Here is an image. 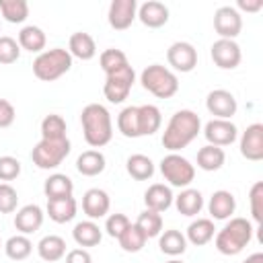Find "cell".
I'll use <instances>...</instances> for the list:
<instances>
[{"instance_id":"cell-1","label":"cell","mask_w":263,"mask_h":263,"mask_svg":"<svg viewBox=\"0 0 263 263\" xmlns=\"http://www.w3.org/2000/svg\"><path fill=\"white\" fill-rule=\"evenodd\" d=\"M199 132H201L199 115L191 109H181L168 119L164 134H162V146L168 152H179L187 148L197 138Z\"/></svg>"},{"instance_id":"cell-2","label":"cell","mask_w":263,"mask_h":263,"mask_svg":"<svg viewBox=\"0 0 263 263\" xmlns=\"http://www.w3.org/2000/svg\"><path fill=\"white\" fill-rule=\"evenodd\" d=\"M80 123H82V134H84V140L88 146L101 148L111 142L113 121H111V113L107 111L105 105H101V103L86 105L80 113Z\"/></svg>"},{"instance_id":"cell-3","label":"cell","mask_w":263,"mask_h":263,"mask_svg":"<svg viewBox=\"0 0 263 263\" xmlns=\"http://www.w3.org/2000/svg\"><path fill=\"white\" fill-rule=\"evenodd\" d=\"M253 238V224L247 218H230V222L216 234V251L222 255H238Z\"/></svg>"},{"instance_id":"cell-4","label":"cell","mask_w":263,"mask_h":263,"mask_svg":"<svg viewBox=\"0 0 263 263\" xmlns=\"http://www.w3.org/2000/svg\"><path fill=\"white\" fill-rule=\"evenodd\" d=\"M72 68V55L64 47H53L41 51L33 60V74L43 82H53L62 78Z\"/></svg>"},{"instance_id":"cell-5","label":"cell","mask_w":263,"mask_h":263,"mask_svg":"<svg viewBox=\"0 0 263 263\" xmlns=\"http://www.w3.org/2000/svg\"><path fill=\"white\" fill-rule=\"evenodd\" d=\"M140 82L142 86L152 92L158 99H171L177 95L179 90V78L175 72H171L166 66L160 64H150L142 70L140 74Z\"/></svg>"},{"instance_id":"cell-6","label":"cell","mask_w":263,"mask_h":263,"mask_svg":"<svg viewBox=\"0 0 263 263\" xmlns=\"http://www.w3.org/2000/svg\"><path fill=\"white\" fill-rule=\"evenodd\" d=\"M70 150H72V146H70L68 138H62V140H43L41 138V142H37L31 152V160L37 168H43V171L58 168L66 160Z\"/></svg>"},{"instance_id":"cell-7","label":"cell","mask_w":263,"mask_h":263,"mask_svg":"<svg viewBox=\"0 0 263 263\" xmlns=\"http://www.w3.org/2000/svg\"><path fill=\"white\" fill-rule=\"evenodd\" d=\"M160 173L168 181L171 187H189L191 181L195 179V166L181 154L168 152L160 160Z\"/></svg>"},{"instance_id":"cell-8","label":"cell","mask_w":263,"mask_h":263,"mask_svg":"<svg viewBox=\"0 0 263 263\" xmlns=\"http://www.w3.org/2000/svg\"><path fill=\"white\" fill-rule=\"evenodd\" d=\"M136 82V72L132 66H125L113 74H107L105 78V86H103V92H105V99L109 103H123L132 90Z\"/></svg>"},{"instance_id":"cell-9","label":"cell","mask_w":263,"mask_h":263,"mask_svg":"<svg viewBox=\"0 0 263 263\" xmlns=\"http://www.w3.org/2000/svg\"><path fill=\"white\" fill-rule=\"evenodd\" d=\"M214 29L220 39H236L242 31V16L234 6H220L214 12Z\"/></svg>"},{"instance_id":"cell-10","label":"cell","mask_w":263,"mask_h":263,"mask_svg":"<svg viewBox=\"0 0 263 263\" xmlns=\"http://www.w3.org/2000/svg\"><path fill=\"white\" fill-rule=\"evenodd\" d=\"M210 55L214 60V64L220 68V70H234L240 60H242V51H240V45L232 39H218L212 43L210 47Z\"/></svg>"},{"instance_id":"cell-11","label":"cell","mask_w":263,"mask_h":263,"mask_svg":"<svg viewBox=\"0 0 263 263\" xmlns=\"http://www.w3.org/2000/svg\"><path fill=\"white\" fill-rule=\"evenodd\" d=\"M138 18V2L136 0H113L109 4L107 21L111 29L125 31L132 27V23Z\"/></svg>"},{"instance_id":"cell-12","label":"cell","mask_w":263,"mask_h":263,"mask_svg":"<svg viewBox=\"0 0 263 263\" xmlns=\"http://www.w3.org/2000/svg\"><path fill=\"white\" fill-rule=\"evenodd\" d=\"M168 66L177 72H191L197 66V49L189 41H175L166 49Z\"/></svg>"},{"instance_id":"cell-13","label":"cell","mask_w":263,"mask_h":263,"mask_svg":"<svg viewBox=\"0 0 263 263\" xmlns=\"http://www.w3.org/2000/svg\"><path fill=\"white\" fill-rule=\"evenodd\" d=\"M203 136L212 146H230L238 138V129L230 119H210L203 127Z\"/></svg>"},{"instance_id":"cell-14","label":"cell","mask_w":263,"mask_h":263,"mask_svg":"<svg viewBox=\"0 0 263 263\" xmlns=\"http://www.w3.org/2000/svg\"><path fill=\"white\" fill-rule=\"evenodd\" d=\"M205 109L214 115V119H232V115L236 113L238 105H236V99H234V95L230 90L216 88V90L208 92Z\"/></svg>"},{"instance_id":"cell-15","label":"cell","mask_w":263,"mask_h":263,"mask_svg":"<svg viewBox=\"0 0 263 263\" xmlns=\"http://www.w3.org/2000/svg\"><path fill=\"white\" fill-rule=\"evenodd\" d=\"M240 154L251 160H263V123H251L240 136Z\"/></svg>"},{"instance_id":"cell-16","label":"cell","mask_w":263,"mask_h":263,"mask_svg":"<svg viewBox=\"0 0 263 263\" xmlns=\"http://www.w3.org/2000/svg\"><path fill=\"white\" fill-rule=\"evenodd\" d=\"M109 208H111L109 193L99 187H92L82 195V212L88 216V220L105 218L109 214Z\"/></svg>"},{"instance_id":"cell-17","label":"cell","mask_w":263,"mask_h":263,"mask_svg":"<svg viewBox=\"0 0 263 263\" xmlns=\"http://www.w3.org/2000/svg\"><path fill=\"white\" fill-rule=\"evenodd\" d=\"M43 218H45V214L37 203H27L14 214V228L25 236L33 234V232H37L41 228Z\"/></svg>"},{"instance_id":"cell-18","label":"cell","mask_w":263,"mask_h":263,"mask_svg":"<svg viewBox=\"0 0 263 263\" xmlns=\"http://www.w3.org/2000/svg\"><path fill=\"white\" fill-rule=\"evenodd\" d=\"M138 18L148 29H160L168 23V8L158 0H148L138 6Z\"/></svg>"},{"instance_id":"cell-19","label":"cell","mask_w":263,"mask_h":263,"mask_svg":"<svg viewBox=\"0 0 263 263\" xmlns=\"http://www.w3.org/2000/svg\"><path fill=\"white\" fill-rule=\"evenodd\" d=\"M173 201H175V195H173L171 187L164 185V183H154L144 193L146 210H152V212H158V214L166 212L173 205Z\"/></svg>"},{"instance_id":"cell-20","label":"cell","mask_w":263,"mask_h":263,"mask_svg":"<svg viewBox=\"0 0 263 263\" xmlns=\"http://www.w3.org/2000/svg\"><path fill=\"white\" fill-rule=\"evenodd\" d=\"M236 210V199L230 191L226 189H220V191H214L210 201H208V212L214 220H228L232 218Z\"/></svg>"},{"instance_id":"cell-21","label":"cell","mask_w":263,"mask_h":263,"mask_svg":"<svg viewBox=\"0 0 263 263\" xmlns=\"http://www.w3.org/2000/svg\"><path fill=\"white\" fill-rule=\"evenodd\" d=\"M68 51L72 58H78L82 62H88L97 55V43L92 39L90 33H84V31H76L70 35V41H68Z\"/></svg>"},{"instance_id":"cell-22","label":"cell","mask_w":263,"mask_h":263,"mask_svg":"<svg viewBox=\"0 0 263 263\" xmlns=\"http://www.w3.org/2000/svg\"><path fill=\"white\" fill-rule=\"evenodd\" d=\"M76 210H78V205H76V199L72 195L58 197V199H47V216L55 224H66V222L74 220Z\"/></svg>"},{"instance_id":"cell-23","label":"cell","mask_w":263,"mask_h":263,"mask_svg":"<svg viewBox=\"0 0 263 263\" xmlns=\"http://www.w3.org/2000/svg\"><path fill=\"white\" fill-rule=\"evenodd\" d=\"M72 238L78 247H97L103 240V230L95 220H82L74 226Z\"/></svg>"},{"instance_id":"cell-24","label":"cell","mask_w":263,"mask_h":263,"mask_svg":"<svg viewBox=\"0 0 263 263\" xmlns=\"http://www.w3.org/2000/svg\"><path fill=\"white\" fill-rule=\"evenodd\" d=\"M105 166H107V160L101 150H84L76 158V168L84 177H97L105 171Z\"/></svg>"},{"instance_id":"cell-25","label":"cell","mask_w":263,"mask_h":263,"mask_svg":"<svg viewBox=\"0 0 263 263\" xmlns=\"http://www.w3.org/2000/svg\"><path fill=\"white\" fill-rule=\"evenodd\" d=\"M47 37L43 33V29L35 27V25H27L18 31V47L31 53H41L45 49Z\"/></svg>"},{"instance_id":"cell-26","label":"cell","mask_w":263,"mask_h":263,"mask_svg":"<svg viewBox=\"0 0 263 263\" xmlns=\"http://www.w3.org/2000/svg\"><path fill=\"white\" fill-rule=\"evenodd\" d=\"M175 208L179 210V214H183V216H197L199 212H201V208H203V195H201V191H197V189H189V187H185L177 197H175Z\"/></svg>"},{"instance_id":"cell-27","label":"cell","mask_w":263,"mask_h":263,"mask_svg":"<svg viewBox=\"0 0 263 263\" xmlns=\"http://www.w3.org/2000/svg\"><path fill=\"white\" fill-rule=\"evenodd\" d=\"M214 232H216V228L210 218H197L187 226L185 238L195 247H203L214 238Z\"/></svg>"},{"instance_id":"cell-28","label":"cell","mask_w":263,"mask_h":263,"mask_svg":"<svg viewBox=\"0 0 263 263\" xmlns=\"http://www.w3.org/2000/svg\"><path fill=\"white\" fill-rule=\"evenodd\" d=\"M37 253L47 263L60 261L66 255V240L62 236H58V234H47L37 242Z\"/></svg>"},{"instance_id":"cell-29","label":"cell","mask_w":263,"mask_h":263,"mask_svg":"<svg viewBox=\"0 0 263 263\" xmlns=\"http://www.w3.org/2000/svg\"><path fill=\"white\" fill-rule=\"evenodd\" d=\"M74 191V183L68 175L62 173H53L45 179L43 183V193L47 199H58V197H68Z\"/></svg>"},{"instance_id":"cell-30","label":"cell","mask_w":263,"mask_h":263,"mask_svg":"<svg viewBox=\"0 0 263 263\" xmlns=\"http://www.w3.org/2000/svg\"><path fill=\"white\" fill-rule=\"evenodd\" d=\"M158 236H160V238H158V249H160L164 255H168V257H179V255L185 253V249H187V238H185V234H183L181 230L171 228V230L160 232Z\"/></svg>"},{"instance_id":"cell-31","label":"cell","mask_w":263,"mask_h":263,"mask_svg":"<svg viewBox=\"0 0 263 263\" xmlns=\"http://www.w3.org/2000/svg\"><path fill=\"white\" fill-rule=\"evenodd\" d=\"M224 160H226V154L222 148L218 146H212V144H205L203 148L197 150V166L201 171H208V173H214V171H220L224 166Z\"/></svg>"},{"instance_id":"cell-32","label":"cell","mask_w":263,"mask_h":263,"mask_svg":"<svg viewBox=\"0 0 263 263\" xmlns=\"http://www.w3.org/2000/svg\"><path fill=\"white\" fill-rule=\"evenodd\" d=\"M138 117H140V136H152L160 129L162 115L156 105H140Z\"/></svg>"},{"instance_id":"cell-33","label":"cell","mask_w":263,"mask_h":263,"mask_svg":"<svg viewBox=\"0 0 263 263\" xmlns=\"http://www.w3.org/2000/svg\"><path fill=\"white\" fill-rule=\"evenodd\" d=\"M125 171L136 181H148L154 175V162L146 154H132L125 162Z\"/></svg>"},{"instance_id":"cell-34","label":"cell","mask_w":263,"mask_h":263,"mask_svg":"<svg viewBox=\"0 0 263 263\" xmlns=\"http://www.w3.org/2000/svg\"><path fill=\"white\" fill-rule=\"evenodd\" d=\"M117 129L125 138H142L140 136V117H138V107L136 105H129V107L121 109V113L117 115Z\"/></svg>"},{"instance_id":"cell-35","label":"cell","mask_w":263,"mask_h":263,"mask_svg":"<svg viewBox=\"0 0 263 263\" xmlns=\"http://www.w3.org/2000/svg\"><path fill=\"white\" fill-rule=\"evenodd\" d=\"M0 14L12 25L25 23L29 16V4L27 0H0Z\"/></svg>"},{"instance_id":"cell-36","label":"cell","mask_w":263,"mask_h":263,"mask_svg":"<svg viewBox=\"0 0 263 263\" xmlns=\"http://www.w3.org/2000/svg\"><path fill=\"white\" fill-rule=\"evenodd\" d=\"M31 251H33V242H31L25 234H14V236H10V238L4 242V253H6V257L12 259V261H23V259H27V257L31 255Z\"/></svg>"},{"instance_id":"cell-37","label":"cell","mask_w":263,"mask_h":263,"mask_svg":"<svg viewBox=\"0 0 263 263\" xmlns=\"http://www.w3.org/2000/svg\"><path fill=\"white\" fill-rule=\"evenodd\" d=\"M41 138L43 140H62L66 136V119L58 113H49L41 121Z\"/></svg>"},{"instance_id":"cell-38","label":"cell","mask_w":263,"mask_h":263,"mask_svg":"<svg viewBox=\"0 0 263 263\" xmlns=\"http://www.w3.org/2000/svg\"><path fill=\"white\" fill-rule=\"evenodd\" d=\"M119 240V247L125 251V253H138V251H142L144 249V245H146V234L136 226V224H129L127 228H125V232L117 238Z\"/></svg>"},{"instance_id":"cell-39","label":"cell","mask_w":263,"mask_h":263,"mask_svg":"<svg viewBox=\"0 0 263 263\" xmlns=\"http://www.w3.org/2000/svg\"><path fill=\"white\" fill-rule=\"evenodd\" d=\"M99 64H101V68H103L105 74H113V72H117V70L129 66L127 55H125L121 49H115V47L105 49V51L99 55Z\"/></svg>"},{"instance_id":"cell-40","label":"cell","mask_w":263,"mask_h":263,"mask_svg":"<svg viewBox=\"0 0 263 263\" xmlns=\"http://www.w3.org/2000/svg\"><path fill=\"white\" fill-rule=\"evenodd\" d=\"M136 226L146 234V238H154L162 232V216L158 212H152V210H144L138 220H136Z\"/></svg>"},{"instance_id":"cell-41","label":"cell","mask_w":263,"mask_h":263,"mask_svg":"<svg viewBox=\"0 0 263 263\" xmlns=\"http://www.w3.org/2000/svg\"><path fill=\"white\" fill-rule=\"evenodd\" d=\"M18 58H21L18 41L8 35H2L0 37V64L8 66V64H14Z\"/></svg>"},{"instance_id":"cell-42","label":"cell","mask_w":263,"mask_h":263,"mask_svg":"<svg viewBox=\"0 0 263 263\" xmlns=\"http://www.w3.org/2000/svg\"><path fill=\"white\" fill-rule=\"evenodd\" d=\"M249 201H251V216H253L255 224L261 226V222H263V183L261 181H257L251 187Z\"/></svg>"},{"instance_id":"cell-43","label":"cell","mask_w":263,"mask_h":263,"mask_svg":"<svg viewBox=\"0 0 263 263\" xmlns=\"http://www.w3.org/2000/svg\"><path fill=\"white\" fill-rule=\"evenodd\" d=\"M18 203V193L12 185L0 183V214H12Z\"/></svg>"},{"instance_id":"cell-44","label":"cell","mask_w":263,"mask_h":263,"mask_svg":"<svg viewBox=\"0 0 263 263\" xmlns=\"http://www.w3.org/2000/svg\"><path fill=\"white\" fill-rule=\"evenodd\" d=\"M132 222H129V218L125 216V214H111L109 218H107V222H105V230H107V234L111 236V238H119L123 232H125V228L129 226Z\"/></svg>"},{"instance_id":"cell-45","label":"cell","mask_w":263,"mask_h":263,"mask_svg":"<svg viewBox=\"0 0 263 263\" xmlns=\"http://www.w3.org/2000/svg\"><path fill=\"white\" fill-rule=\"evenodd\" d=\"M21 175V162L14 156H0V181H14Z\"/></svg>"},{"instance_id":"cell-46","label":"cell","mask_w":263,"mask_h":263,"mask_svg":"<svg viewBox=\"0 0 263 263\" xmlns=\"http://www.w3.org/2000/svg\"><path fill=\"white\" fill-rule=\"evenodd\" d=\"M14 117H16V111H14L12 103L6 99H0V129L10 127L14 123Z\"/></svg>"},{"instance_id":"cell-47","label":"cell","mask_w":263,"mask_h":263,"mask_svg":"<svg viewBox=\"0 0 263 263\" xmlns=\"http://www.w3.org/2000/svg\"><path fill=\"white\" fill-rule=\"evenodd\" d=\"M66 263H92V257L86 249H72L66 255Z\"/></svg>"},{"instance_id":"cell-48","label":"cell","mask_w":263,"mask_h":263,"mask_svg":"<svg viewBox=\"0 0 263 263\" xmlns=\"http://www.w3.org/2000/svg\"><path fill=\"white\" fill-rule=\"evenodd\" d=\"M236 6L238 10H245V12H259L263 8V0H238Z\"/></svg>"},{"instance_id":"cell-49","label":"cell","mask_w":263,"mask_h":263,"mask_svg":"<svg viewBox=\"0 0 263 263\" xmlns=\"http://www.w3.org/2000/svg\"><path fill=\"white\" fill-rule=\"evenodd\" d=\"M242 263H263V253H253V255H249Z\"/></svg>"},{"instance_id":"cell-50","label":"cell","mask_w":263,"mask_h":263,"mask_svg":"<svg viewBox=\"0 0 263 263\" xmlns=\"http://www.w3.org/2000/svg\"><path fill=\"white\" fill-rule=\"evenodd\" d=\"M166 263H183V261H179V259H171V261H166Z\"/></svg>"},{"instance_id":"cell-51","label":"cell","mask_w":263,"mask_h":263,"mask_svg":"<svg viewBox=\"0 0 263 263\" xmlns=\"http://www.w3.org/2000/svg\"><path fill=\"white\" fill-rule=\"evenodd\" d=\"M0 247H2V240H0Z\"/></svg>"}]
</instances>
